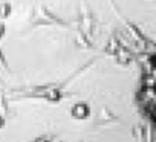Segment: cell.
Wrapping results in <instances>:
<instances>
[{
	"label": "cell",
	"instance_id": "1",
	"mask_svg": "<svg viewBox=\"0 0 156 142\" xmlns=\"http://www.w3.org/2000/svg\"><path fill=\"white\" fill-rule=\"evenodd\" d=\"M136 102L142 116L156 130V52L142 67L136 89Z\"/></svg>",
	"mask_w": 156,
	"mask_h": 142
}]
</instances>
